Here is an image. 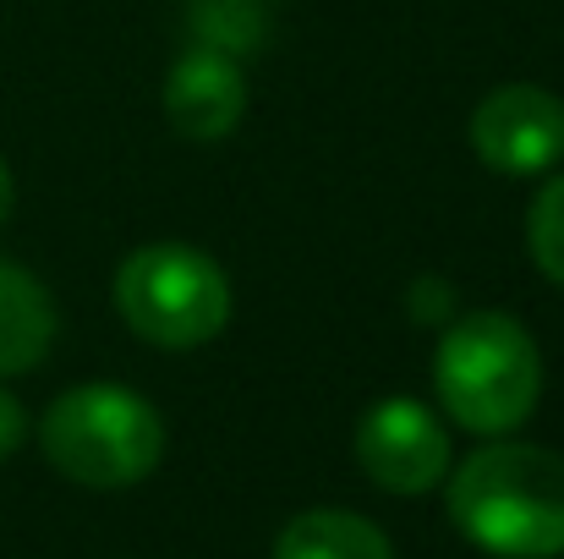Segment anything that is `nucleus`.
<instances>
[{
    "label": "nucleus",
    "mask_w": 564,
    "mask_h": 559,
    "mask_svg": "<svg viewBox=\"0 0 564 559\" xmlns=\"http://www.w3.org/2000/svg\"><path fill=\"white\" fill-rule=\"evenodd\" d=\"M192 22H197V44L241 55L263 39V6L258 0H192Z\"/></svg>",
    "instance_id": "obj_10"
},
{
    "label": "nucleus",
    "mask_w": 564,
    "mask_h": 559,
    "mask_svg": "<svg viewBox=\"0 0 564 559\" xmlns=\"http://www.w3.org/2000/svg\"><path fill=\"white\" fill-rule=\"evenodd\" d=\"M50 341H55V302H50V291L28 269L0 258V378L39 368Z\"/></svg>",
    "instance_id": "obj_8"
},
{
    "label": "nucleus",
    "mask_w": 564,
    "mask_h": 559,
    "mask_svg": "<svg viewBox=\"0 0 564 559\" xmlns=\"http://www.w3.org/2000/svg\"><path fill=\"white\" fill-rule=\"evenodd\" d=\"M274 559H394V549L351 510H307L274 538Z\"/></svg>",
    "instance_id": "obj_9"
},
{
    "label": "nucleus",
    "mask_w": 564,
    "mask_h": 559,
    "mask_svg": "<svg viewBox=\"0 0 564 559\" xmlns=\"http://www.w3.org/2000/svg\"><path fill=\"white\" fill-rule=\"evenodd\" d=\"M449 522L499 559L564 555V455L538 444H488L449 477Z\"/></svg>",
    "instance_id": "obj_1"
},
{
    "label": "nucleus",
    "mask_w": 564,
    "mask_h": 559,
    "mask_svg": "<svg viewBox=\"0 0 564 559\" xmlns=\"http://www.w3.org/2000/svg\"><path fill=\"white\" fill-rule=\"evenodd\" d=\"M532 258H538V269L549 275V280H560L564 286V176L538 192V203H532Z\"/></svg>",
    "instance_id": "obj_11"
},
{
    "label": "nucleus",
    "mask_w": 564,
    "mask_h": 559,
    "mask_svg": "<svg viewBox=\"0 0 564 559\" xmlns=\"http://www.w3.org/2000/svg\"><path fill=\"white\" fill-rule=\"evenodd\" d=\"M444 411L471 433H510L543 395V357L510 313H466L433 363Z\"/></svg>",
    "instance_id": "obj_3"
},
{
    "label": "nucleus",
    "mask_w": 564,
    "mask_h": 559,
    "mask_svg": "<svg viewBox=\"0 0 564 559\" xmlns=\"http://www.w3.org/2000/svg\"><path fill=\"white\" fill-rule=\"evenodd\" d=\"M357 461L389 494H427L449 472V433L422 400H378L357 428Z\"/></svg>",
    "instance_id": "obj_5"
},
{
    "label": "nucleus",
    "mask_w": 564,
    "mask_h": 559,
    "mask_svg": "<svg viewBox=\"0 0 564 559\" xmlns=\"http://www.w3.org/2000/svg\"><path fill=\"white\" fill-rule=\"evenodd\" d=\"M471 149L499 176H538L564 154V105L549 88H494L471 116Z\"/></svg>",
    "instance_id": "obj_6"
},
{
    "label": "nucleus",
    "mask_w": 564,
    "mask_h": 559,
    "mask_svg": "<svg viewBox=\"0 0 564 559\" xmlns=\"http://www.w3.org/2000/svg\"><path fill=\"white\" fill-rule=\"evenodd\" d=\"M241 110H247V83H241L236 55L197 44L176 61V72L165 83V116L182 138H197V143L225 138L241 121Z\"/></svg>",
    "instance_id": "obj_7"
},
{
    "label": "nucleus",
    "mask_w": 564,
    "mask_h": 559,
    "mask_svg": "<svg viewBox=\"0 0 564 559\" xmlns=\"http://www.w3.org/2000/svg\"><path fill=\"white\" fill-rule=\"evenodd\" d=\"M11 171H6V160H0V225H6V214H11Z\"/></svg>",
    "instance_id": "obj_13"
},
{
    "label": "nucleus",
    "mask_w": 564,
    "mask_h": 559,
    "mask_svg": "<svg viewBox=\"0 0 564 559\" xmlns=\"http://www.w3.org/2000/svg\"><path fill=\"white\" fill-rule=\"evenodd\" d=\"M116 308L149 346L192 352L225 330L230 286L208 252L182 247V241H160V247H138L121 264Z\"/></svg>",
    "instance_id": "obj_4"
},
{
    "label": "nucleus",
    "mask_w": 564,
    "mask_h": 559,
    "mask_svg": "<svg viewBox=\"0 0 564 559\" xmlns=\"http://www.w3.org/2000/svg\"><path fill=\"white\" fill-rule=\"evenodd\" d=\"M39 444L50 466L83 488H132L160 466L165 422L143 395L121 384H83L44 411Z\"/></svg>",
    "instance_id": "obj_2"
},
{
    "label": "nucleus",
    "mask_w": 564,
    "mask_h": 559,
    "mask_svg": "<svg viewBox=\"0 0 564 559\" xmlns=\"http://www.w3.org/2000/svg\"><path fill=\"white\" fill-rule=\"evenodd\" d=\"M22 433H28V417H22V406H17V400L0 389V461H6L17 444H22Z\"/></svg>",
    "instance_id": "obj_12"
}]
</instances>
